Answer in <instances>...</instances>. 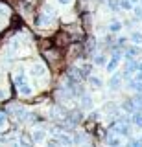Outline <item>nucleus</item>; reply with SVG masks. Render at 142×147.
Segmentation results:
<instances>
[{"label": "nucleus", "mask_w": 142, "mask_h": 147, "mask_svg": "<svg viewBox=\"0 0 142 147\" xmlns=\"http://www.w3.org/2000/svg\"><path fill=\"white\" fill-rule=\"evenodd\" d=\"M139 53H140V50L137 48V46H131V48H127V52H126V57H127V59H133V57H137Z\"/></svg>", "instance_id": "obj_10"}, {"label": "nucleus", "mask_w": 142, "mask_h": 147, "mask_svg": "<svg viewBox=\"0 0 142 147\" xmlns=\"http://www.w3.org/2000/svg\"><path fill=\"white\" fill-rule=\"evenodd\" d=\"M129 39H131L135 44H140V42H142V33H140V31H133Z\"/></svg>", "instance_id": "obj_14"}, {"label": "nucleus", "mask_w": 142, "mask_h": 147, "mask_svg": "<svg viewBox=\"0 0 142 147\" xmlns=\"http://www.w3.org/2000/svg\"><path fill=\"white\" fill-rule=\"evenodd\" d=\"M122 110H126V112H135V103H133V99H127L122 103Z\"/></svg>", "instance_id": "obj_4"}, {"label": "nucleus", "mask_w": 142, "mask_h": 147, "mask_svg": "<svg viewBox=\"0 0 142 147\" xmlns=\"http://www.w3.org/2000/svg\"><path fill=\"white\" fill-rule=\"evenodd\" d=\"M135 17L137 20H142V7H135Z\"/></svg>", "instance_id": "obj_26"}, {"label": "nucleus", "mask_w": 142, "mask_h": 147, "mask_svg": "<svg viewBox=\"0 0 142 147\" xmlns=\"http://www.w3.org/2000/svg\"><path fill=\"white\" fill-rule=\"evenodd\" d=\"M57 142L61 145H70L72 144V138L68 136V134H57Z\"/></svg>", "instance_id": "obj_7"}, {"label": "nucleus", "mask_w": 142, "mask_h": 147, "mask_svg": "<svg viewBox=\"0 0 142 147\" xmlns=\"http://www.w3.org/2000/svg\"><path fill=\"white\" fill-rule=\"evenodd\" d=\"M109 30H111L113 33H116V31H120V30H122V24H120V22H113V24L109 26Z\"/></svg>", "instance_id": "obj_17"}, {"label": "nucleus", "mask_w": 142, "mask_h": 147, "mask_svg": "<svg viewBox=\"0 0 142 147\" xmlns=\"http://www.w3.org/2000/svg\"><path fill=\"white\" fill-rule=\"evenodd\" d=\"M120 57H122V53L118 52V50H114V52H113V59L107 63V72H114V70H116L118 63H120Z\"/></svg>", "instance_id": "obj_2"}, {"label": "nucleus", "mask_w": 142, "mask_h": 147, "mask_svg": "<svg viewBox=\"0 0 142 147\" xmlns=\"http://www.w3.org/2000/svg\"><path fill=\"white\" fill-rule=\"evenodd\" d=\"M120 79H122V76H113L111 81H109V86H111L113 90H116L118 86H120Z\"/></svg>", "instance_id": "obj_9"}, {"label": "nucleus", "mask_w": 142, "mask_h": 147, "mask_svg": "<svg viewBox=\"0 0 142 147\" xmlns=\"http://www.w3.org/2000/svg\"><path fill=\"white\" fill-rule=\"evenodd\" d=\"M52 44L56 46V48H59V50L68 48V46L72 44V40H70V33H67V31H59V33H56V37L52 39Z\"/></svg>", "instance_id": "obj_1"}, {"label": "nucleus", "mask_w": 142, "mask_h": 147, "mask_svg": "<svg viewBox=\"0 0 142 147\" xmlns=\"http://www.w3.org/2000/svg\"><path fill=\"white\" fill-rule=\"evenodd\" d=\"M6 125V112H0V127Z\"/></svg>", "instance_id": "obj_27"}, {"label": "nucleus", "mask_w": 142, "mask_h": 147, "mask_svg": "<svg viewBox=\"0 0 142 147\" xmlns=\"http://www.w3.org/2000/svg\"><path fill=\"white\" fill-rule=\"evenodd\" d=\"M129 2H131V4H137V2H139V0H129Z\"/></svg>", "instance_id": "obj_29"}, {"label": "nucleus", "mask_w": 142, "mask_h": 147, "mask_svg": "<svg viewBox=\"0 0 142 147\" xmlns=\"http://www.w3.org/2000/svg\"><path fill=\"white\" fill-rule=\"evenodd\" d=\"M94 64H100V66L105 64V57H103V55H96V57H94Z\"/></svg>", "instance_id": "obj_19"}, {"label": "nucleus", "mask_w": 142, "mask_h": 147, "mask_svg": "<svg viewBox=\"0 0 142 147\" xmlns=\"http://www.w3.org/2000/svg\"><path fill=\"white\" fill-rule=\"evenodd\" d=\"M57 2H59V4H61V6H68V4H70V2H72V0H57Z\"/></svg>", "instance_id": "obj_28"}, {"label": "nucleus", "mask_w": 142, "mask_h": 147, "mask_svg": "<svg viewBox=\"0 0 142 147\" xmlns=\"http://www.w3.org/2000/svg\"><path fill=\"white\" fill-rule=\"evenodd\" d=\"M107 145L109 147H118V145H120V138H118V136H111L107 140Z\"/></svg>", "instance_id": "obj_15"}, {"label": "nucleus", "mask_w": 142, "mask_h": 147, "mask_svg": "<svg viewBox=\"0 0 142 147\" xmlns=\"http://www.w3.org/2000/svg\"><path fill=\"white\" fill-rule=\"evenodd\" d=\"M19 92H20L22 96H30V94H31V88L24 83V85H20V86H19Z\"/></svg>", "instance_id": "obj_16"}, {"label": "nucleus", "mask_w": 142, "mask_h": 147, "mask_svg": "<svg viewBox=\"0 0 142 147\" xmlns=\"http://www.w3.org/2000/svg\"><path fill=\"white\" fill-rule=\"evenodd\" d=\"M44 72H46V70H44V66H43V64H35V66L31 68V74H33V76H37V77L44 76Z\"/></svg>", "instance_id": "obj_8"}, {"label": "nucleus", "mask_w": 142, "mask_h": 147, "mask_svg": "<svg viewBox=\"0 0 142 147\" xmlns=\"http://www.w3.org/2000/svg\"><path fill=\"white\" fill-rule=\"evenodd\" d=\"M81 103H83L85 109H89V107H90V98H89L87 94H83V96H81Z\"/></svg>", "instance_id": "obj_18"}, {"label": "nucleus", "mask_w": 142, "mask_h": 147, "mask_svg": "<svg viewBox=\"0 0 142 147\" xmlns=\"http://www.w3.org/2000/svg\"><path fill=\"white\" fill-rule=\"evenodd\" d=\"M129 147H142V140H131Z\"/></svg>", "instance_id": "obj_25"}, {"label": "nucleus", "mask_w": 142, "mask_h": 147, "mask_svg": "<svg viewBox=\"0 0 142 147\" xmlns=\"http://www.w3.org/2000/svg\"><path fill=\"white\" fill-rule=\"evenodd\" d=\"M31 142H33V140H31V138H28V136H22V145H26V147H30L31 145Z\"/></svg>", "instance_id": "obj_22"}, {"label": "nucleus", "mask_w": 142, "mask_h": 147, "mask_svg": "<svg viewBox=\"0 0 142 147\" xmlns=\"http://www.w3.org/2000/svg\"><path fill=\"white\" fill-rule=\"evenodd\" d=\"M118 2V7L126 9V11H129V9H133V4L129 2V0H116Z\"/></svg>", "instance_id": "obj_13"}, {"label": "nucleus", "mask_w": 142, "mask_h": 147, "mask_svg": "<svg viewBox=\"0 0 142 147\" xmlns=\"http://www.w3.org/2000/svg\"><path fill=\"white\" fill-rule=\"evenodd\" d=\"M89 83H90V86H94V88H102V79L100 77H96V76H89Z\"/></svg>", "instance_id": "obj_6"}, {"label": "nucleus", "mask_w": 142, "mask_h": 147, "mask_svg": "<svg viewBox=\"0 0 142 147\" xmlns=\"http://www.w3.org/2000/svg\"><path fill=\"white\" fill-rule=\"evenodd\" d=\"M17 147H19V145H17Z\"/></svg>", "instance_id": "obj_32"}, {"label": "nucleus", "mask_w": 142, "mask_h": 147, "mask_svg": "<svg viewBox=\"0 0 142 147\" xmlns=\"http://www.w3.org/2000/svg\"><path fill=\"white\" fill-rule=\"evenodd\" d=\"M114 132H116V134H122V136H129L131 134V129L127 127V123H118L116 127H114Z\"/></svg>", "instance_id": "obj_3"}, {"label": "nucleus", "mask_w": 142, "mask_h": 147, "mask_svg": "<svg viewBox=\"0 0 142 147\" xmlns=\"http://www.w3.org/2000/svg\"><path fill=\"white\" fill-rule=\"evenodd\" d=\"M109 7H111L113 9V11H118V9H120V7H118V2H116V0H109Z\"/></svg>", "instance_id": "obj_21"}, {"label": "nucleus", "mask_w": 142, "mask_h": 147, "mask_svg": "<svg viewBox=\"0 0 142 147\" xmlns=\"http://www.w3.org/2000/svg\"><path fill=\"white\" fill-rule=\"evenodd\" d=\"M116 109L118 107L114 103H107V105H105V110H109V114H113V110H116Z\"/></svg>", "instance_id": "obj_23"}, {"label": "nucleus", "mask_w": 142, "mask_h": 147, "mask_svg": "<svg viewBox=\"0 0 142 147\" xmlns=\"http://www.w3.org/2000/svg\"><path fill=\"white\" fill-rule=\"evenodd\" d=\"M133 123H135L139 129H142V112L135 110V114H133Z\"/></svg>", "instance_id": "obj_11"}, {"label": "nucleus", "mask_w": 142, "mask_h": 147, "mask_svg": "<svg viewBox=\"0 0 142 147\" xmlns=\"http://www.w3.org/2000/svg\"><path fill=\"white\" fill-rule=\"evenodd\" d=\"M46 144H48V147H61V144L57 142V138H52V140H48Z\"/></svg>", "instance_id": "obj_20"}, {"label": "nucleus", "mask_w": 142, "mask_h": 147, "mask_svg": "<svg viewBox=\"0 0 142 147\" xmlns=\"http://www.w3.org/2000/svg\"><path fill=\"white\" fill-rule=\"evenodd\" d=\"M44 138H46V132L41 131V129H39V131H33V134H31V140H33V142H43Z\"/></svg>", "instance_id": "obj_5"}, {"label": "nucleus", "mask_w": 142, "mask_h": 147, "mask_svg": "<svg viewBox=\"0 0 142 147\" xmlns=\"http://www.w3.org/2000/svg\"><path fill=\"white\" fill-rule=\"evenodd\" d=\"M83 147H89V145H83Z\"/></svg>", "instance_id": "obj_30"}, {"label": "nucleus", "mask_w": 142, "mask_h": 147, "mask_svg": "<svg viewBox=\"0 0 142 147\" xmlns=\"http://www.w3.org/2000/svg\"><path fill=\"white\" fill-rule=\"evenodd\" d=\"M139 2H142V0H139Z\"/></svg>", "instance_id": "obj_31"}, {"label": "nucleus", "mask_w": 142, "mask_h": 147, "mask_svg": "<svg viewBox=\"0 0 142 147\" xmlns=\"http://www.w3.org/2000/svg\"><path fill=\"white\" fill-rule=\"evenodd\" d=\"M133 103H135V109L142 112V94H137L135 98H133Z\"/></svg>", "instance_id": "obj_12"}, {"label": "nucleus", "mask_w": 142, "mask_h": 147, "mask_svg": "<svg viewBox=\"0 0 142 147\" xmlns=\"http://www.w3.org/2000/svg\"><path fill=\"white\" fill-rule=\"evenodd\" d=\"M15 81H17V85H19V86L24 85V74H19V76L15 77Z\"/></svg>", "instance_id": "obj_24"}]
</instances>
